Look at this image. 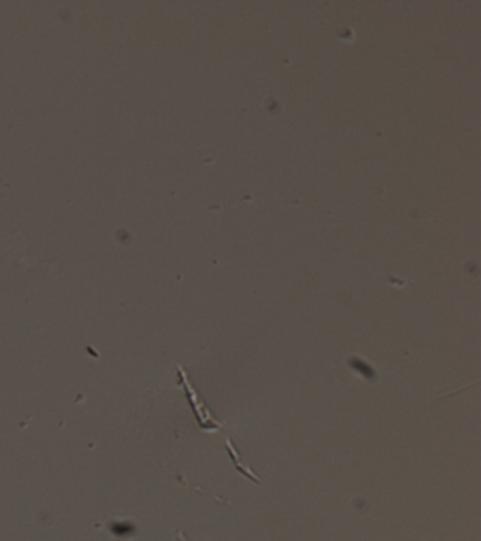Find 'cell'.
I'll list each match as a JSON object with an SVG mask.
<instances>
[{"instance_id": "6da1fadb", "label": "cell", "mask_w": 481, "mask_h": 541, "mask_svg": "<svg viewBox=\"0 0 481 541\" xmlns=\"http://www.w3.org/2000/svg\"><path fill=\"white\" fill-rule=\"evenodd\" d=\"M178 381H179V385L184 387L185 397L188 399V403H189L192 412H194V416H196V420H197L199 426L203 430H217V429H220L223 424L214 417V414L208 409L207 403L201 399V396L199 395L197 390L194 388V385L191 384L186 371L179 364H178Z\"/></svg>"}, {"instance_id": "7a4b0ae2", "label": "cell", "mask_w": 481, "mask_h": 541, "mask_svg": "<svg viewBox=\"0 0 481 541\" xmlns=\"http://www.w3.org/2000/svg\"><path fill=\"white\" fill-rule=\"evenodd\" d=\"M226 449H227V452H228V455H230V458H231V461H233L234 468H236L240 473H242L243 476H246L248 479H250L253 483H258V485L262 483V479H260V478L252 471V468L246 464V461H243L242 455H240V452L237 451L236 445L233 444V440H231L230 437H227Z\"/></svg>"}]
</instances>
